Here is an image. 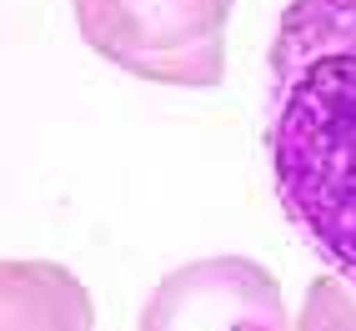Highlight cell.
<instances>
[{"mask_svg": "<svg viewBox=\"0 0 356 331\" xmlns=\"http://www.w3.org/2000/svg\"><path fill=\"white\" fill-rule=\"evenodd\" d=\"M140 326H286V301L266 266L241 261V256H216V261L181 266L171 281L140 312Z\"/></svg>", "mask_w": 356, "mask_h": 331, "instance_id": "obj_3", "label": "cell"}, {"mask_svg": "<svg viewBox=\"0 0 356 331\" xmlns=\"http://www.w3.org/2000/svg\"><path fill=\"white\" fill-rule=\"evenodd\" d=\"M231 0H76L81 40L126 76L216 86L226 76Z\"/></svg>", "mask_w": 356, "mask_h": 331, "instance_id": "obj_2", "label": "cell"}, {"mask_svg": "<svg viewBox=\"0 0 356 331\" xmlns=\"http://www.w3.org/2000/svg\"><path fill=\"white\" fill-rule=\"evenodd\" d=\"M276 201L316 261L356 286V0H291L266 60Z\"/></svg>", "mask_w": 356, "mask_h": 331, "instance_id": "obj_1", "label": "cell"}]
</instances>
